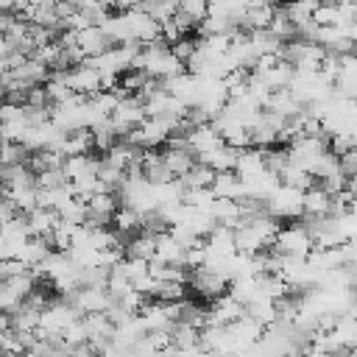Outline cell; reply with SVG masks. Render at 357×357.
<instances>
[{
  "mask_svg": "<svg viewBox=\"0 0 357 357\" xmlns=\"http://www.w3.org/2000/svg\"><path fill=\"white\" fill-rule=\"evenodd\" d=\"M276 231H279V220L273 215H268V212H259V215L243 218L234 226V245H237V251L259 254V251L271 248Z\"/></svg>",
  "mask_w": 357,
  "mask_h": 357,
  "instance_id": "obj_1",
  "label": "cell"
},
{
  "mask_svg": "<svg viewBox=\"0 0 357 357\" xmlns=\"http://www.w3.org/2000/svg\"><path fill=\"white\" fill-rule=\"evenodd\" d=\"M287 89L296 95V100H301L304 106H310V103L326 100L335 92V84L321 70H310V73H298L296 70V75H293V81H290Z\"/></svg>",
  "mask_w": 357,
  "mask_h": 357,
  "instance_id": "obj_2",
  "label": "cell"
},
{
  "mask_svg": "<svg viewBox=\"0 0 357 357\" xmlns=\"http://www.w3.org/2000/svg\"><path fill=\"white\" fill-rule=\"evenodd\" d=\"M265 212L273 215L276 220H293L304 215V190L290 187V184H276L273 192L265 198Z\"/></svg>",
  "mask_w": 357,
  "mask_h": 357,
  "instance_id": "obj_3",
  "label": "cell"
},
{
  "mask_svg": "<svg viewBox=\"0 0 357 357\" xmlns=\"http://www.w3.org/2000/svg\"><path fill=\"white\" fill-rule=\"evenodd\" d=\"M271 248L279 251V254H284V257H307V251L312 248V234H310L307 223L279 226Z\"/></svg>",
  "mask_w": 357,
  "mask_h": 357,
  "instance_id": "obj_4",
  "label": "cell"
},
{
  "mask_svg": "<svg viewBox=\"0 0 357 357\" xmlns=\"http://www.w3.org/2000/svg\"><path fill=\"white\" fill-rule=\"evenodd\" d=\"M112 123H114V128H117V134L120 137H126L131 128H137L145 117H148V112H145V103H142V98L139 95H134V92H128V95H120L117 98V103H114V109H112Z\"/></svg>",
  "mask_w": 357,
  "mask_h": 357,
  "instance_id": "obj_5",
  "label": "cell"
},
{
  "mask_svg": "<svg viewBox=\"0 0 357 357\" xmlns=\"http://www.w3.org/2000/svg\"><path fill=\"white\" fill-rule=\"evenodd\" d=\"M187 282L192 284V290L201 296V298H218L229 290V276L212 265H198V268H187Z\"/></svg>",
  "mask_w": 357,
  "mask_h": 357,
  "instance_id": "obj_6",
  "label": "cell"
},
{
  "mask_svg": "<svg viewBox=\"0 0 357 357\" xmlns=\"http://www.w3.org/2000/svg\"><path fill=\"white\" fill-rule=\"evenodd\" d=\"M170 134H173V126H170L165 117L148 114L137 128H131V131L126 134V139H131V142L139 145V148H159L162 142H167Z\"/></svg>",
  "mask_w": 357,
  "mask_h": 357,
  "instance_id": "obj_7",
  "label": "cell"
},
{
  "mask_svg": "<svg viewBox=\"0 0 357 357\" xmlns=\"http://www.w3.org/2000/svg\"><path fill=\"white\" fill-rule=\"evenodd\" d=\"M123 17H126V28H128V39H131V42L148 45V42H156V39H159V20L151 17L142 6L126 8Z\"/></svg>",
  "mask_w": 357,
  "mask_h": 357,
  "instance_id": "obj_8",
  "label": "cell"
},
{
  "mask_svg": "<svg viewBox=\"0 0 357 357\" xmlns=\"http://www.w3.org/2000/svg\"><path fill=\"white\" fill-rule=\"evenodd\" d=\"M64 298H67L81 315H84V312H106V307H109V301H112V296H109L106 287H86V284H78V287L70 290Z\"/></svg>",
  "mask_w": 357,
  "mask_h": 357,
  "instance_id": "obj_9",
  "label": "cell"
},
{
  "mask_svg": "<svg viewBox=\"0 0 357 357\" xmlns=\"http://www.w3.org/2000/svg\"><path fill=\"white\" fill-rule=\"evenodd\" d=\"M64 78H67V86L75 92V95H95L100 89V73L84 59L81 64H73L64 70Z\"/></svg>",
  "mask_w": 357,
  "mask_h": 357,
  "instance_id": "obj_10",
  "label": "cell"
},
{
  "mask_svg": "<svg viewBox=\"0 0 357 357\" xmlns=\"http://www.w3.org/2000/svg\"><path fill=\"white\" fill-rule=\"evenodd\" d=\"M240 315H245V304L237 301L234 296L223 293V296L212 298V307L206 310V324H231Z\"/></svg>",
  "mask_w": 357,
  "mask_h": 357,
  "instance_id": "obj_11",
  "label": "cell"
},
{
  "mask_svg": "<svg viewBox=\"0 0 357 357\" xmlns=\"http://www.w3.org/2000/svg\"><path fill=\"white\" fill-rule=\"evenodd\" d=\"M75 45L84 50V56H86V59H92V56H98V53L109 50L114 42L106 36V31H103L100 25H84V28H78V31H75Z\"/></svg>",
  "mask_w": 357,
  "mask_h": 357,
  "instance_id": "obj_12",
  "label": "cell"
},
{
  "mask_svg": "<svg viewBox=\"0 0 357 357\" xmlns=\"http://www.w3.org/2000/svg\"><path fill=\"white\" fill-rule=\"evenodd\" d=\"M332 340L340 346V351H351L357 346V315L354 312H340L335 315V324L329 329Z\"/></svg>",
  "mask_w": 357,
  "mask_h": 357,
  "instance_id": "obj_13",
  "label": "cell"
},
{
  "mask_svg": "<svg viewBox=\"0 0 357 357\" xmlns=\"http://www.w3.org/2000/svg\"><path fill=\"white\" fill-rule=\"evenodd\" d=\"M212 192L218 195V198H243L245 195V184H243V176L237 173V170H220V173H215V178H212Z\"/></svg>",
  "mask_w": 357,
  "mask_h": 357,
  "instance_id": "obj_14",
  "label": "cell"
},
{
  "mask_svg": "<svg viewBox=\"0 0 357 357\" xmlns=\"http://www.w3.org/2000/svg\"><path fill=\"white\" fill-rule=\"evenodd\" d=\"M59 151L64 156H73V153H92V128L81 126V128H73V131H64L61 142H59Z\"/></svg>",
  "mask_w": 357,
  "mask_h": 357,
  "instance_id": "obj_15",
  "label": "cell"
},
{
  "mask_svg": "<svg viewBox=\"0 0 357 357\" xmlns=\"http://www.w3.org/2000/svg\"><path fill=\"white\" fill-rule=\"evenodd\" d=\"M198 162L209 165L215 173H220V170H234V165H237V148H231V145L220 142L218 148H212V151L201 153V156H198Z\"/></svg>",
  "mask_w": 357,
  "mask_h": 357,
  "instance_id": "obj_16",
  "label": "cell"
},
{
  "mask_svg": "<svg viewBox=\"0 0 357 357\" xmlns=\"http://www.w3.org/2000/svg\"><path fill=\"white\" fill-rule=\"evenodd\" d=\"M123 254L126 257H137V259H153L156 257V234H148V231H137L126 240L123 245Z\"/></svg>",
  "mask_w": 357,
  "mask_h": 357,
  "instance_id": "obj_17",
  "label": "cell"
},
{
  "mask_svg": "<svg viewBox=\"0 0 357 357\" xmlns=\"http://www.w3.org/2000/svg\"><path fill=\"white\" fill-rule=\"evenodd\" d=\"M184 251H187V245H181L170 231H159L156 234V257L153 259L184 265Z\"/></svg>",
  "mask_w": 357,
  "mask_h": 357,
  "instance_id": "obj_18",
  "label": "cell"
},
{
  "mask_svg": "<svg viewBox=\"0 0 357 357\" xmlns=\"http://www.w3.org/2000/svg\"><path fill=\"white\" fill-rule=\"evenodd\" d=\"M209 212H212V218H215V223H223V226H237L240 223V201H234V198H218L215 195V201L209 204Z\"/></svg>",
  "mask_w": 357,
  "mask_h": 357,
  "instance_id": "obj_19",
  "label": "cell"
},
{
  "mask_svg": "<svg viewBox=\"0 0 357 357\" xmlns=\"http://www.w3.org/2000/svg\"><path fill=\"white\" fill-rule=\"evenodd\" d=\"M139 223H142V215H139L137 209L126 206V204H120V206L114 209V215H112V226H114V231H120L123 237L137 234V231H139Z\"/></svg>",
  "mask_w": 357,
  "mask_h": 357,
  "instance_id": "obj_20",
  "label": "cell"
},
{
  "mask_svg": "<svg viewBox=\"0 0 357 357\" xmlns=\"http://www.w3.org/2000/svg\"><path fill=\"white\" fill-rule=\"evenodd\" d=\"M329 201H332V195L315 181L312 187L304 190V215H310V218L326 215V212H329Z\"/></svg>",
  "mask_w": 357,
  "mask_h": 357,
  "instance_id": "obj_21",
  "label": "cell"
},
{
  "mask_svg": "<svg viewBox=\"0 0 357 357\" xmlns=\"http://www.w3.org/2000/svg\"><path fill=\"white\" fill-rule=\"evenodd\" d=\"M273 3H262V6H248L243 20H240V28L243 31H254V28H268L271 25V17H273Z\"/></svg>",
  "mask_w": 357,
  "mask_h": 357,
  "instance_id": "obj_22",
  "label": "cell"
},
{
  "mask_svg": "<svg viewBox=\"0 0 357 357\" xmlns=\"http://www.w3.org/2000/svg\"><path fill=\"white\" fill-rule=\"evenodd\" d=\"M245 312H248L251 318H257L262 326H268V324L276 321V301L268 298V296H257V298H251V301L245 304Z\"/></svg>",
  "mask_w": 357,
  "mask_h": 357,
  "instance_id": "obj_23",
  "label": "cell"
},
{
  "mask_svg": "<svg viewBox=\"0 0 357 357\" xmlns=\"http://www.w3.org/2000/svg\"><path fill=\"white\" fill-rule=\"evenodd\" d=\"M315 6H318V0H287L282 8H284V14L290 17V22L296 25V31H298L304 22H310V20H312Z\"/></svg>",
  "mask_w": 357,
  "mask_h": 357,
  "instance_id": "obj_24",
  "label": "cell"
},
{
  "mask_svg": "<svg viewBox=\"0 0 357 357\" xmlns=\"http://www.w3.org/2000/svg\"><path fill=\"white\" fill-rule=\"evenodd\" d=\"M212 178H215V170L209 167V165H204V162H192V167L187 170V173H181L178 176V181L184 184V187H209L212 184Z\"/></svg>",
  "mask_w": 357,
  "mask_h": 357,
  "instance_id": "obj_25",
  "label": "cell"
},
{
  "mask_svg": "<svg viewBox=\"0 0 357 357\" xmlns=\"http://www.w3.org/2000/svg\"><path fill=\"white\" fill-rule=\"evenodd\" d=\"M268 31H271L273 36H279L282 42H287V39H293V36H296V25L290 22V17L284 14V8H282V6H279V8H273V17H271Z\"/></svg>",
  "mask_w": 357,
  "mask_h": 357,
  "instance_id": "obj_26",
  "label": "cell"
},
{
  "mask_svg": "<svg viewBox=\"0 0 357 357\" xmlns=\"http://www.w3.org/2000/svg\"><path fill=\"white\" fill-rule=\"evenodd\" d=\"M142 8H145L151 17L165 20V17H173V14L178 11V0H145Z\"/></svg>",
  "mask_w": 357,
  "mask_h": 357,
  "instance_id": "obj_27",
  "label": "cell"
},
{
  "mask_svg": "<svg viewBox=\"0 0 357 357\" xmlns=\"http://www.w3.org/2000/svg\"><path fill=\"white\" fill-rule=\"evenodd\" d=\"M178 11L198 25L209 11V0H178Z\"/></svg>",
  "mask_w": 357,
  "mask_h": 357,
  "instance_id": "obj_28",
  "label": "cell"
},
{
  "mask_svg": "<svg viewBox=\"0 0 357 357\" xmlns=\"http://www.w3.org/2000/svg\"><path fill=\"white\" fill-rule=\"evenodd\" d=\"M315 25H337V3H318L312 11Z\"/></svg>",
  "mask_w": 357,
  "mask_h": 357,
  "instance_id": "obj_29",
  "label": "cell"
},
{
  "mask_svg": "<svg viewBox=\"0 0 357 357\" xmlns=\"http://www.w3.org/2000/svg\"><path fill=\"white\" fill-rule=\"evenodd\" d=\"M195 47H198V39H192V36H181V39H176L173 45H170V50L187 64V59L195 53Z\"/></svg>",
  "mask_w": 357,
  "mask_h": 357,
  "instance_id": "obj_30",
  "label": "cell"
},
{
  "mask_svg": "<svg viewBox=\"0 0 357 357\" xmlns=\"http://www.w3.org/2000/svg\"><path fill=\"white\" fill-rule=\"evenodd\" d=\"M340 159V170L346 173V176H354L357 173V145H351L346 153H340L337 156Z\"/></svg>",
  "mask_w": 357,
  "mask_h": 357,
  "instance_id": "obj_31",
  "label": "cell"
},
{
  "mask_svg": "<svg viewBox=\"0 0 357 357\" xmlns=\"http://www.w3.org/2000/svg\"><path fill=\"white\" fill-rule=\"evenodd\" d=\"M3 198H6V190H3V184H0V201H3Z\"/></svg>",
  "mask_w": 357,
  "mask_h": 357,
  "instance_id": "obj_32",
  "label": "cell"
},
{
  "mask_svg": "<svg viewBox=\"0 0 357 357\" xmlns=\"http://www.w3.org/2000/svg\"><path fill=\"white\" fill-rule=\"evenodd\" d=\"M354 20H357V0H354Z\"/></svg>",
  "mask_w": 357,
  "mask_h": 357,
  "instance_id": "obj_33",
  "label": "cell"
}]
</instances>
